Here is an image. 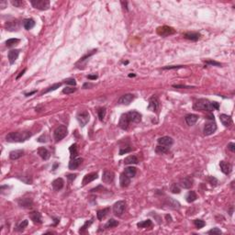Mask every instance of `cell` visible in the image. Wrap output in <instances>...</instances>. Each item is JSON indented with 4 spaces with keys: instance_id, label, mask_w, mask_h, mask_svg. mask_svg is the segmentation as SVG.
<instances>
[{
    "instance_id": "1",
    "label": "cell",
    "mask_w": 235,
    "mask_h": 235,
    "mask_svg": "<svg viewBox=\"0 0 235 235\" xmlns=\"http://www.w3.org/2000/svg\"><path fill=\"white\" fill-rule=\"evenodd\" d=\"M220 108V104L218 102H210L208 99H198V101L195 102L193 106V109L196 110H208V111H212V110H217Z\"/></svg>"
},
{
    "instance_id": "2",
    "label": "cell",
    "mask_w": 235,
    "mask_h": 235,
    "mask_svg": "<svg viewBox=\"0 0 235 235\" xmlns=\"http://www.w3.org/2000/svg\"><path fill=\"white\" fill-rule=\"evenodd\" d=\"M31 137L30 132H16L6 135V140L9 142H23Z\"/></svg>"
},
{
    "instance_id": "3",
    "label": "cell",
    "mask_w": 235,
    "mask_h": 235,
    "mask_svg": "<svg viewBox=\"0 0 235 235\" xmlns=\"http://www.w3.org/2000/svg\"><path fill=\"white\" fill-rule=\"evenodd\" d=\"M67 133H68V131L65 126L61 125L57 127L55 129V131L53 132V137H54L55 142H60L61 140H63V138L66 137Z\"/></svg>"
},
{
    "instance_id": "4",
    "label": "cell",
    "mask_w": 235,
    "mask_h": 235,
    "mask_svg": "<svg viewBox=\"0 0 235 235\" xmlns=\"http://www.w3.org/2000/svg\"><path fill=\"white\" fill-rule=\"evenodd\" d=\"M30 3L33 7L40 10H47L50 7V2L48 0H32Z\"/></svg>"
},
{
    "instance_id": "5",
    "label": "cell",
    "mask_w": 235,
    "mask_h": 235,
    "mask_svg": "<svg viewBox=\"0 0 235 235\" xmlns=\"http://www.w3.org/2000/svg\"><path fill=\"white\" fill-rule=\"evenodd\" d=\"M125 208H126L125 201L119 200V201L116 202V203L114 204V206H113V212H114V214L116 216L120 217L121 215L123 214L124 210H125Z\"/></svg>"
},
{
    "instance_id": "6",
    "label": "cell",
    "mask_w": 235,
    "mask_h": 235,
    "mask_svg": "<svg viewBox=\"0 0 235 235\" xmlns=\"http://www.w3.org/2000/svg\"><path fill=\"white\" fill-rule=\"evenodd\" d=\"M76 119L78 120V122L80 124L81 127H85L87 123H88V121H89V113L86 111V110H83V111H81L79 112L77 116H76Z\"/></svg>"
},
{
    "instance_id": "7",
    "label": "cell",
    "mask_w": 235,
    "mask_h": 235,
    "mask_svg": "<svg viewBox=\"0 0 235 235\" xmlns=\"http://www.w3.org/2000/svg\"><path fill=\"white\" fill-rule=\"evenodd\" d=\"M175 33V30L169 26H163V27H159L157 29V34L162 36V37H167L169 35H173Z\"/></svg>"
},
{
    "instance_id": "8",
    "label": "cell",
    "mask_w": 235,
    "mask_h": 235,
    "mask_svg": "<svg viewBox=\"0 0 235 235\" xmlns=\"http://www.w3.org/2000/svg\"><path fill=\"white\" fill-rule=\"evenodd\" d=\"M158 143H159V145H162V146L170 148L174 143V140L169 136H164V137L159 138V139H158Z\"/></svg>"
},
{
    "instance_id": "9",
    "label": "cell",
    "mask_w": 235,
    "mask_h": 235,
    "mask_svg": "<svg viewBox=\"0 0 235 235\" xmlns=\"http://www.w3.org/2000/svg\"><path fill=\"white\" fill-rule=\"evenodd\" d=\"M127 116L129 118V120L131 121V122H135V123H138L140 122L142 120V115L140 114L139 112H137L135 110H132V111H129L127 113Z\"/></svg>"
},
{
    "instance_id": "10",
    "label": "cell",
    "mask_w": 235,
    "mask_h": 235,
    "mask_svg": "<svg viewBox=\"0 0 235 235\" xmlns=\"http://www.w3.org/2000/svg\"><path fill=\"white\" fill-rule=\"evenodd\" d=\"M114 177H115L114 173L111 172V171H109V170H105L104 173H103V175H102V181L106 184H110L113 182V180H114Z\"/></svg>"
},
{
    "instance_id": "11",
    "label": "cell",
    "mask_w": 235,
    "mask_h": 235,
    "mask_svg": "<svg viewBox=\"0 0 235 235\" xmlns=\"http://www.w3.org/2000/svg\"><path fill=\"white\" fill-rule=\"evenodd\" d=\"M134 98L135 96L132 94H125L119 99V103L121 105H126L127 106V105H129L132 103V101L134 99Z\"/></svg>"
},
{
    "instance_id": "12",
    "label": "cell",
    "mask_w": 235,
    "mask_h": 235,
    "mask_svg": "<svg viewBox=\"0 0 235 235\" xmlns=\"http://www.w3.org/2000/svg\"><path fill=\"white\" fill-rule=\"evenodd\" d=\"M6 29L9 31H14V30H18L19 29V23L17 19L14 20H9L6 23L5 25Z\"/></svg>"
},
{
    "instance_id": "13",
    "label": "cell",
    "mask_w": 235,
    "mask_h": 235,
    "mask_svg": "<svg viewBox=\"0 0 235 235\" xmlns=\"http://www.w3.org/2000/svg\"><path fill=\"white\" fill-rule=\"evenodd\" d=\"M129 122H131V121L129 120V118H128L127 113H126V114L121 115L119 122V126L120 129H124V131H126V129H128V128H129Z\"/></svg>"
},
{
    "instance_id": "14",
    "label": "cell",
    "mask_w": 235,
    "mask_h": 235,
    "mask_svg": "<svg viewBox=\"0 0 235 235\" xmlns=\"http://www.w3.org/2000/svg\"><path fill=\"white\" fill-rule=\"evenodd\" d=\"M159 109V100L156 96H152L149 100V105H148V109L151 111H156Z\"/></svg>"
},
{
    "instance_id": "15",
    "label": "cell",
    "mask_w": 235,
    "mask_h": 235,
    "mask_svg": "<svg viewBox=\"0 0 235 235\" xmlns=\"http://www.w3.org/2000/svg\"><path fill=\"white\" fill-rule=\"evenodd\" d=\"M216 131H217V125L215 123L211 122V123H208L205 126L203 132H204V135L209 136V135L213 134Z\"/></svg>"
},
{
    "instance_id": "16",
    "label": "cell",
    "mask_w": 235,
    "mask_h": 235,
    "mask_svg": "<svg viewBox=\"0 0 235 235\" xmlns=\"http://www.w3.org/2000/svg\"><path fill=\"white\" fill-rule=\"evenodd\" d=\"M96 178H98V173H90V174H87L84 176V179H83V182H82V185H86L87 184H89L90 182L96 180Z\"/></svg>"
},
{
    "instance_id": "17",
    "label": "cell",
    "mask_w": 235,
    "mask_h": 235,
    "mask_svg": "<svg viewBox=\"0 0 235 235\" xmlns=\"http://www.w3.org/2000/svg\"><path fill=\"white\" fill-rule=\"evenodd\" d=\"M220 166H221V172L225 175H230L231 172V164L229 163H227V162L225 161H221V163H220Z\"/></svg>"
},
{
    "instance_id": "18",
    "label": "cell",
    "mask_w": 235,
    "mask_h": 235,
    "mask_svg": "<svg viewBox=\"0 0 235 235\" xmlns=\"http://www.w3.org/2000/svg\"><path fill=\"white\" fill-rule=\"evenodd\" d=\"M83 162V159L80 158V157H76V158H74V159H71L70 163H69V169L71 170H75L76 168L79 167V165L82 164Z\"/></svg>"
},
{
    "instance_id": "19",
    "label": "cell",
    "mask_w": 235,
    "mask_h": 235,
    "mask_svg": "<svg viewBox=\"0 0 235 235\" xmlns=\"http://www.w3.org/2000/svg\"><path fill=\"white\" fill-rule=\"evenodd\" d=\"M119 184L121 188H127V186H129V185L131 184V178L127 176L124 173H122L119 177Z\"/></svg>"
},
{
    "instance_id": "20",
    "label": "cell",
    "mask_w": 235,
    "mask_h": 235,
    "mask_svg": "<svg viewBox=\"0 0 235 235\" xmlns=\"http://www.w3.org/2000/svg\"><path fill=\"white\" fill-rule=\"evenodd\" d=\"M198 116L195 115V114H188V115H186L185 118L186 124L189 125V126H193L198 121Z\"/></svg>"
},
{
    "instance_id": "21",
    "label": "cell",
    "mask_w": 235,
    "mask_h": 235,
    "mask_svg": "<svg viewBox=\"0 0 235 235\" xmlns=\"http://www.w3.org/2000/svg\"><path fill=\"white\" fill-rule=\"evenodd\" d=\"M19 50H12L9 52V54H7V57H9V61L10 63V64H13L16 60L18 59L19 57Z\"/></svg>"
},
{
    "instance_id": "22",
    "label": "cell",
    "mask_w": 235,
    "mask_h": 235,
    "mask_svg": "<svg viewBox=\"0 0 235 235\" xmlns=\"http://www.w3.org/2000/svg\"><path fill=\"white\" fill-rule=\"evenodd\" d=\"M64 185V181L63 178H57L52 182V188L55 191L61 190Z\"/></svg>"
},
{
    "instance_id": "23",
    "label": "cell",
    "mask_w": 235,
    "mask_h": 235,
    "mask_svg": "<svg viewBox=\"0 0 235 235\" xmlns=\"http://www.w3.org/2000/svg\"><path fill=\"white\" fill-rule=\"evenodd\" d=\"M38 153H39V155L42 157L43 160H48V159L50 158V156H51L50 152L48 151L45 147H40L38 149Z\"/></svg>"
},
{
    "instance_id": "24",
    "label": "cell",
    "mask_w": 235,
    "mask_h": 235,
    "mask_svg": "<svg viewBox=\"0 0 235 235\" xmlns=\"http://www.w3.org/2000/svg\"><path fill=\"white\" fill-rule=\"evenodd\" d=\"M29 218L30 220L34 223H42V215L38 211H32L29 213Z\"/></svg>"
},
{
    "instance_id": "25",
    "label": "cell",
    "mask_w": 235,
    "mask_h": 235,
    "mask_svg": "<svg viewBox=\"0 0 235 235\" xmlns=\"http://www.w3.org/2000/svg\"><path fill=\"white\" fill-rule=\"evenodd\" d=\"M184 38L189 40H193V42H197L200 38V34L198 32H188V33L184 34Z\"/></svg>"
},
{
    "instance_id": "26",
    "label": "cell",
    "mask_w": 235,
    "mask_h": 235,
    "mask_svg": "<svg viewBox=\"0 0 235 235\" xmlns=\"http://www.w3.org/2000/svg\"><path fill=\"white\" fill-rule=\"evenodd\" d=\"M180 185L182 186L183 188L188 189L193 185V180L191 179L190 177H185V178H184V179H182L180 181Z\"/></svg>"
},
{
    "instance_id": "27",
    "label": "cell",
    "mask_w": 235,
    "mask_h": 235,
    "mask_svg": "<svg viewBox=\"0 0 235 235\" xmlns=\"http://www.w3.org/2000/svg\"><path fill=\"white\" fill-rule=\"evenodd\" d=\"M23 155H24L23 150H15L9 153V157L11 160H17V159H19L20 157H22Z\"/></svg>"
},
{
    "instance_id": "28",
    "label": "cell",
    "mask_w": 235,
    "mask_h": 235,
    "mask_svg": "<svg viewBox=\"0 0 235 235\" xmlns=\"http://www.w3.org/2000/svg\"><path fill=\"white\" fill-rule=\"evenodd\" d=\"M35 26V21L32 19H26L23 20V27L25 29L29 30Z\"/></svg>"
},
{
    "instance_id": "29",
    "label": "cell",
    "mask_w": 235,
    "mask_h": 235,
    "mask_svg": "<svg viewBox=\"0 0 235 235\" xmlns=\"http://www.w3.org/2000/svg\"><path fill=\"white\" fill-rule=\"evenodd\" d=\"M220 119L221 121V123L226 126V127H228L231 124L232 122V120H231V118L229 116V115H226V114H221L220 115Z\"/></svg>"
},
{
    "instance_id": "30",
    "label": "cell",
    "mask_w": 235,
    "mask_h": 235,
    "mask_svg": "<svg viewBox=\"0 0 235 235\" xmlns=\"http://www.w3.org/2000/svg\"><path fill=\"white\" fill-rule=\"evenodd\" d=\"M127 176H129V178H132L136 175V173H137V169L135 167H127L125 168V171L123 172Z\"/></svg>"
},
{
    "instance_id": "31",
    "label": "cell",
    "mask_w": 235,
    "mask_h": 235,
    "mask_svg": "<svg viewBox=\"0 0 235 235\" xmlns=\"http://www.w3.org/2000/svg\"><path fill=\"white\" fill-rule=\"evenodd\" d=\"M110 211V208H103L101 210H98V213H96V216H98V218L99 221H102L103 218L106 217Z\"/></svg>"
},
{
    "instance_id": "32",
    "label": "cell",
    "mask_w": 235,
    "mask_h": 235,
    "mask_svg": "<svg viewBox=\"0 0 235 235\" xmlns=\"http://www.w3.org/2000/svg\"><path fill=\"white\" fill-rule=\"evenodd\" d=\"M69 152H70V155H71V159L76 158L77 157V155H78L77 144L76 143H74L73 145H71V147L69 148Z\"/></svg>"
},
{
    "instance_id": "33",
    "label": "cell",
    "mask_w": 235,
    "mask_h": 235,
    "mask_svg": "<svg viewBox=\"0 0 235 235\" xmlns=\"http://www.w3.org/2000/svg\"><path fill=\"white\" fill-rule=\"evenodd\" d=\"M19 205L23 208H29L32 205V200L30 198H21L19 200Z\"/></svg>"
},
{
    "instance_id": "34",
    "label": "cell",
    "mask_w": 235,
    "mask_h": 235,
    "mask_svg": "<svg viewBox=\"0 0 235 235\" xmlns=\"http://www.w3.org/2000/svg\"><path fill=\"white\" fill-rule=\"evenodd\" d=\"M138 162H139V160H138V158L135 155H129L127 158H125L124 164L125 165H135V164H138Z\"/></svg>"
},
{
    "instance_id": "35",
    "label": "cell",
    "mask_w": 235,
    "mask_h": 235,
    "mask_svg": "<svg viewBox=\"0 0 235 235\" xmlns=\"http://www.w3.org/2000/svg\"><path fill=\"white\" fill-rule=\"evenodd\" d=\"M197 198H198V196L195 191H189L188 196H186V201H188V203H192V202L197 200Z\"/></svg>"
},
{
    "instance_id": "36",
    "label": "cell",
    "mask_w": 235,
    "mask_h": 235,
    "mask_svg": "<svg viewBox=\"0 0 235 235\" xmlns=\"http://www.w3.org/2000/svg\"><path fill=\"white\" fill-rule=\"evenodd\" d=\"M137 226H138V228H149V227L152 226V222L150 220H147V221L139 222L137 224Z\"/></svg>"
},
{
    "instance_id": "37",
    "label": "cell",
    "mask_w": 235,
    "mask_h": 235,
    "mask_svg": "<svg viewBox=\"0 0 235 235\" xmlns=\"http://www.w3.org/2000/svg\"><path fill=\"white\" fill-rule=\"evenodd\" d=\"M118 225H119V222L117 221H115L114 218H110V220H109V221L107 222V224L105 225V228L111 229V228H114V227H116Z\"/></svg>"
},
{
    "instance_id": "38",
    "label": "cell",
    "mask_w": 235,
    "mask_h": 235,
    "mask_svg": "<svg viewBox=\"0 0 235 235\" xmlns=\"http://www.w3.org/2000/svg\"><path fill=\"white\" fill-rule=\"evenodd\" d=\"M168 151H169V148L162 146V145H158L155 149V152H156V153H158V155H164V153L168 152Z\"/></svg>"
},
{
    "instance_id": "39",
    "label": "cell",
    "mask_w": 235,
    "mask_h": 235,
    "mask_svg": "<svg viewBox=\"0 0 235 235\" xmlns=\"http://www.w3.org/2000/svg\"><path fill=\"white\" fill-rule=\"evenodd\" d=\"M19 42V39H9L6 42V47H12L14 45H17Z\"/></svg>"
},
{
    "instance_id": "40",
    "label": "cell",
    "mask_w": 235,
    "mask_h": 235,
    "mask_svg": "<svg viewBox=\"0 0 235 235\" xmlns=\"http://www.w3.org/2000/svg\"><path fill=\"white\" fill-rule=\"evenodd\" d=\"M61 86H62V83H57V84H54L53 86H50L49 88H47L46 90L43 92V94L49 93V92H51V91H54V90H56V89H57V88H59Z\"/></svg>"
},
{
    "instance_id": "41",
    "label": "cell",
    "mask_w": 235,
    "mask_h": 235,
    "mask_svg": "<svg viewBox=\"0 0 235 235\" xmlns=\"http://www.w3.org/2000/svg\"><path fill=\"white\" fill-rule=\"evenodd\" d=\"M170 190H171L172 193H174V194H179L181 191V188H179V185H178L177 184H173L171 185V188H170Z\"/></svg>"
},
{
    "instance_id": "42",
    "label": "cell",
    "mask_w": 235,
    "mask_h": 235,
    "mask_svg": "<svg viewBox=\"0 0 235 235\" xmlns=\"http://www.w3.org/2000/svg\"><path fill=\"white\" fill-rule=\"evenodd\" d=\"M28 224H29V221H23L22 222H20L19 225H18V227H17V231H23L24 229L26 228V227L28 226Z\"/></svg>"
},
{
    "instance_id": "43",
    "label": "cell",
    "mask_w": 235,
    "mask_h": 235,
    "mask_svg": "<svg viewBox=\"0 0 235 235\" xmlns=\"http://www.w3.org/2000/svg\"><path fill=\"white\" fill-rule=\"evenodd\" d=\"M194 224H195L197 229H201L206 225V223L203 221H201V220H195V221H194Z\"/></svg>"
},
{
    "instance_id": "44",
    "label": "cell",
    "mask_w": 235,
    "mask_h": 235,
    "mask_svg": "<svg viewBox=\"0 0 235 235\" xmlns=\"http://www.w3.org/2000/svg\"><path fill=\"white\" fill-rule=\"evenodd\" d=\"M92 223H93V218H92V220H90V221H86L82 227H81V229L79 230V232H84V231H86V229L88 228V227L90 226Z\"/></svg>"
},
{
    "instance_id": "45",
    "label": "cell",
    "mask_w": 235,
    "mask_h": 235,
    "mask_svg": "<svg viewBox=\"0 0 235 235\" xmlns=\"http://www.w3.org/2000/svg\"><path fill=\"white\" fill-rule=\"evenodd\" d=\"M76 91V88H75V87H65V88H63V94H67V95H69V94H72V93H74V92H75Z\"/></svg>"
},
{
    "instance_id": "46",
    "label": "cell",
    "mask_w": 235,
    "mask_h": 235,
    "mask_svg": "<svg viewBox=\"0 0 235 235\" xmlns=\"http://www.w3.org/2000/svg\"><path fill=\"white\" fill-rule=\"evenodd\" d=\"M105 115H106V109L105 108H101L98 110V118L100 120H103V119L105 118Z\"/></svg>"
},
{
    "instance_id": "47",
    "label": "cell",
    "mask_w": 235,
    "mask_h": 235,
    "mask_svg": "<svg viewBox=\"0 0 235 235\" xmlns=\"http://www.w3.org/2000/svg\"><path fill=\"white\" fill-rule=\"evenodd\" d=\"M208 181L210 183V185H213V186H215V185H218V180H217V178L214 177V176H209V177H208Z\"/></svg>"
},
{
    "instance_id": "48",
    "label": "cell",
    "mask_w": 235,
    "mask_h": 235,
    "mask_svg": "<svg viewBox=\"0 0 235 235\" xmlns=\"http://www.w3.org/2000/svg\"><path fill=\"white\" fill-rule=\"evenodd\" d=\"M206 64H208V65H214V66H221V63L216 62V61H206Z\"/></svg>"
},
{
    "instance_id": "49",
    "label": "cell",
    "mask_w": 235,
    "mask_h": 235,
    "mask_svg": "<svg viewBox=\"0 0 235 235\" xmlns=\"http://www.w3.org/2000/svg\"><path fill=\"white\" fill-rule=\"evenodd\" d=\"M208 234H221L222 232H221V231L218 229V228H213V229H211L210 231H208Z\"/></svg>"
},
{
    "instance_id": "50",
    "label": "cell",
    "mask_w": 235,
    "mask_h": 235,
    "mask_svg": "<svg viewBox=\"0 0 235 235\" xmlns=\"http://www.w3.org/2000/svg\"><path fill=\"white\" fill-rule=\"evenodd\" d=\"M65 83L66 85H71V86H75L76 85V82H75V80L74 78H69V79H66L65 80Z\"/></svg>"
},
{
    "instance_id": "51",
    "label": "cell",
    "mask_w": 235,
    "mask_h": 235,
    "mask_svg": "<svg viewBox=\"0 0 235 235\" xmlns=\"http://www.w3.org/2000/svg\"><path fill=\"white\" fill-rule=\"evenodd\" d=\"M11 3H12V5H13V6H18V7H20V6H23V4H24V3H23V1H19V0H15V1L13 0V1H12Z\"/></svg>"
},
{
    "instance_id": "52",
    "label": "cell",
    "mask_w": 235,
    "mask_h": 235,
    "mask_svg": "<svg viewBox=\"0 0 235 235\" xmlns=\"http://www.w3.org/2000/svg\"><path fill=\"white\" fill-rule=\"evenodd\" d=\"M131 148H126V149H123V148H121L120 149V151H119V155H124V153H126V152H131Z\"/></svg>"
},
{
    "instance_id": "53",
    "label": "cell",
    "mask_w": 235,
    "mask_h": 235,
    "mask_svg": "<svg viewBox=\"0 0 235 235\" xmlns=\"http://www.w3.org/2000/svg\"><path fill=\"white\" fill-rule=\"evenodd\" d=\"M228 149L231 152H235V144L233 142H230L228 144Z\"/></svg>"
},
{
    "instance_id": "54",
    "label": "cell",
    "mask_w": 235,
    "mask_h": 235,
    "mask_svg": "<svg viewBox=\"0 0 235 235\" xmlns=\"http://www.w3.org/2000/svg\"><path fill=\"white\" fill-rule=\"evenodd\" d=\"M173 87L175 88H193V86H183V85H174Z\"/></svg>"
},
{
    "instance_id": "55",
    "label": "cell",
    "mask_w": 235,
    "mask_h": 235,
    "mask_svg": "<svg viewBox=\"0 0 235 235\" xmlns=\"http://www.w3.org/2000/svg\"><path fill=\"white\" fill-rule=\"evenodd\" d=\"M183 67V65H177V66H175V65H172V66H165V67H164L163 69H165V70H167V69H178V68H182Z\"/></svg>"
},
{
    "instance_id": "56",
    "label": "cell",
    "mask_w": 235,
    "mask_h": 235,
    "mask_svg": "<svg viewBox=\"0 0 235 235\" xmlns=\"http://www.w3.org/2000/svg\"><path fill=\"white\" fill-rule=\"evenodd\" d=\"M75 177H76V175H67V178L69 179L70 182H72L73 180H75Z\"/></svg>"
},
{
    "instance_id": "57",
    "label": "cell",
    "mask_w": 235,
    "mask_h": 235,
    "mask_svg": "<svg viewBox=\"0 0 235 235\" xmlns=\"http://www.w3.org/2000/svg\"><path fill=\"white\" fill-rule=\"evenodd\" d=\"M6 6H7V2L6 1H1L0 2V7H1L2 9H4Z\"/></svg>"
},
{
    "instance_id": "58",
    "label": "cell",
    "mask_w": 235,
    "mask_h": 235,
    "mask_svg": "<svg viewBox=\"0 0 235 235\" xmlns=\"http://www.w3.org/2000/svg\"><path fill=\"white\" fill-rule=\"evenodd\" d=\"M87 78L88 79H90V80H95L98 78V75H87Z\"/></svg>"
},
{
    "instance_id": "59",
    "label": "cell",
    "mask_w": 235,
    "mask_h": 235,
    "mask_svg": "<svg viewBox=\"0 0 235 235\" xmlns=\"http://www.w3.org/2000/svg\"><path fill=\"white\" fill-rule=\"evenodd\" d=\"M25 72H26V69H24L23 71H21V72L19 73V75L17 76V79H19V78H20V77H21V76L23 75H24V73H25Z\"/></svg>"
},
{
    "instance_id": "60",
    "label": "cell",
    "mask_w": 235,
    "mask_h": 235,
    "mask_svg": "<svg viewBox=\"0 0 235 235\" xmlns=\"http://www.w3.org/2000/svg\"><path fill=\"white\" fill-rule=\"evenodd\" d=\"M93 86V85H91V84H88V83H86V84H85L84 85V88H86V87H92Z\"/></svg>"
},
{
    "instance_id": "61",
    "label": "cell",
    "mask_w": 235,
    "mask_h": 235,
    "mask_svg": "<svg viewBox=\"0 0 235 235\" xmlns=\"http://www.w3.org/2000/svg\"><path fill=\"white\" fill-rule=\"evenodd\" d=\"M36 92H37V91H32V92H30V93H26V94H25V96H31V95L35 94Z\"/></svg>"
},
{
    "instance_id": "62",
    "label": "cell",
    "mask_w": 235,
    "mask_h": 235,
    "mask_svg": "<svg viewBox=\"0 0 235 235\" xmlns=\"http://www.w3.org/2000/svg\"><path fill=\"white\" fill-rule=\"evenodd\" d=\"M129 77H132V76H135V75H132V74H131V75H129Z\"/></svg>"
}]
</instances>
